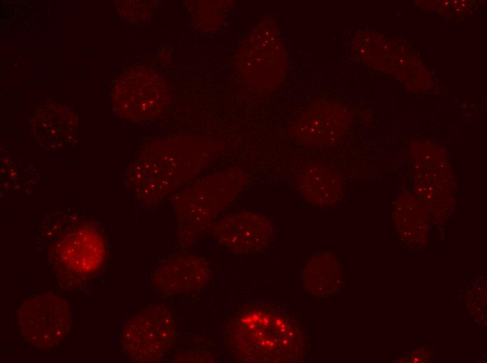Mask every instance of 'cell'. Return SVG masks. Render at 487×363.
<instances>
[{
	"instance_id": "obj_3",
	"label": "cell",
	"mask_w": 487,
	"mask_h": 363,
	"mask_svg": "<svg viewBox=\"0 0 487 363\" xmlns=\"http://www.w3.org/2000/svg\"><path fill=\"white\" fill-rule=\"evenodd\" d=\"M213 234L225 247L236 252L264 249L270 242L271 227L262 214L252 212L232 213L213 225Z\"/></svg>"
},
{
	"instance_id": "obj_4",
	"label": "cell",
	"mask_w": 487,
	"mask_h": 363,
	"mask_svg": "<svg viewBox=\"0 0 487 363\" xmlns=\"http://www.w3.org/2000/svg\"><path fill=\"white\" fill-rule=\"evenodd\" d=\"M207 263L200 258L184 256L161 266L155 276L157 288L167 294H183L202 288L208 281Z\"/></svg>"
},
{
	"instance_id": "obj_5",
	"label": "cell",
	"mask_w": 487,
	"mask_h": 363,
	"mask_svg": "<svg viewBox=\"0 0 487 363\" xmlns=\"http://www.w3.org/2000/svg\"><path fill=\"white\" fill-rule=\"evenodd\" d=\"M330 175L326 170L311 167L301 170L297 177V186L304 198L315 205H324L328 201Z\"/></svg>"
},
{
	"instance_id": "obj_1",
	"label": "cell",
	"mask_w": 487,
	"mask_h": 363,
	"mask_svg": "<svg viewBox=\"0 0 487 363\" xmlns=\"http://www.w3.org/2000/svg\"><path fill=\"white\" fill-rule=\"evenodd\" d=\"M245 177L229 171L199 179L176 198V209L185 230L196 233L242 191Z\"/></svg>"
},
{
	"instance_id": "obj_2",
	"label": "cell",
	"mask_w": 487,
	"mask_h": 363,
	"mask_svg": "<svg viewBox=\"0 0 487 363\" xmlns=\"http://www.w3.org/2000/svg\"><path fill=\"white\" fill-rule=\"evenodd\" d=\"M125 344L130 355L141 361H157L174 342L175 328L168 311L155 308L132 318L126 327Z\"/></svg>"
}]
</instances>
